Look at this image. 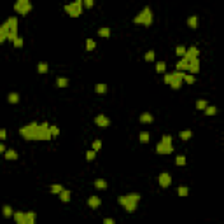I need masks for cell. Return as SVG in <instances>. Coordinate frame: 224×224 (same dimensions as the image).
Returning a JSON list of instances; mask_svg holds the SVG:
<instances>
[{"mask_svg":"<svg viewBox=\"0 0 224 224\" xmlns=\"http://www.w3.org/2000/svg\"><path fill=\"white\" fill-rule=\"evenodd\" d=\"M103 222H105V224H116L114 219H110V217H105V219H103Z\"/></svg>","mask_w":224,"mask_h":224,"instance_id":"681fc988","label":"cell"},{"mask_svg":"<svg viewBox=\"0 0 224 224\" xmlns=\"http://www.w3.org/2000/svg\"><path fill=\"white\" fill-rule=\"evenodd\" d=\"M188 67H189V61L186 60V58H180V60L177 61V65H175V68L177 70H180V72H186Z\"/></svg>","mask_w":224,"mask_h":224,"instance_id":"9a60e30c","label":"cell"},{"mask_svg":"<svg viewBox=\"0 0 224 224\" xmlns=\"http://www.w3.org/2000/svg\"><path fill=\"white\" fill-rule=\"evenodd\" d=\"M98 35L100 37H110V28H107V26H102V28H98Z\"/></svg>","mask_w":224,"mask_h":224,"instance_id":"83f0119b","label":"cell"},{"mask_svg":"<svg viewBox=\"0 0 224 224\" xmlns=\"http://www.w3.org/2000/svg\"><path fill=\"white\" fill-rule=\"evenodd\" d=\"M2 214L6 215V217H12V214H14V210H12L9 205H4V208H2Z\"/></svg>","mask_w":224,"mask_h":224,"instance_id":"4dcf8cb0","label":"cell"},{"mask_svg":"<svg viewBox=\"0 0 224 224\" xmlns=\"http://www.w3.org/2000/svg\"><path fill=\"white\" fill-rule=\"evenodd\" d=\"M140 123H146V124L152 123V116L149 114V112H144V114H140Z\"/></svg>","mask_w":224,"mask_h":224,"instance_id":"7402d4cb","label":"cell"},{"mask_svg":"<svg viewBox=\"0 0 224 224\" xmlns=\"http://www.w3.org/2000/svg\"><path fill=\"white\" fill-rule=\"evenodd\" d=\"M7 139V130L6 128H0V140H6Z\"/></svg>","mask_w":224,"mask_h":224,"instance_id":"bcb514c9","label":"cell"},{"mask_svg":"<svg viewBox=\"0 0 224 224\" xmlns=\"http://www.w3.org/2000/svg\"><path fill=\"white\" fill-rule=\"evenodd\" d=\"M156 72L158 74H165V72H166V63H165V61H158V63H156Z\"/></svg>","mask_w":224,"mask_h":224,"instance_id":"cb8c5ba5","label":"cell"},{"mask_svg":"<svg viewBox=\"0 0 224 224\" xmlns=\"http://www.w3.org/2000/svg\"><path fill=\"white\" fill-rule=\"evenodd\" d=\"M158 182H159L161 188H168L170 184H172V175H170L168 172H163V173H159V177H158Z\"/></svg>","mask_w":224,"mask_h":224,"instance_id":"8fae6325","label":"cell"},{"mask_svg":"<svg viewBox=\"0 0 224 224\" xmlns=\"http://www.w3.org/2000/svg\"><path fill=\"white\" fill-rule=\"evenodd\" d=\"M65 12L70 18H79L82 14V0H74V2L67 4L65 6Z\"/></svg>","mask_w":224,"mask_h":224,"instance_id":"277c9868","label":"cell"},{"mask_svg":"<svg viewBox=\"0 0 224 224\" xmlns=\"http://www.w3.org/2000/svg\"><path fill=\"white\" fill-rule=\"evenodd\" d=\"M95 91H97V93H100V95H102V93H105V91H107V84H97V86H95Z\"/></svg>","mask_w":224,"mask_h":224,"instance_id":"ab89813d","label":"cell"},{"mask_svg":"<svg viewBox=\"0 0 224 224\" xmlns=\"http://www.w3.org/2000/svg\"><path fill=\"white\" fill-rule=\"evenodd\" d=\"M16 2H19V4H30V0H16Z\"/></svg>","mask_w":224,"mask_h":224,"instance_id":"816d5d0a","label":"cell"},{"mask_svg":"<svg viewBox=\"0 0 224 224\" xmlns=\"http://www.w3.org/2000/svg\"><path fill=\"white\" fill-rule=\"evenodd\" d=\"M188 72L196 75V74L200 72V58H194V60L189 61V67H188Z\"/></svg>","mask_w":224,"mask_h":224,"instance_id":"7c38bea8","label":"cell"},{"mask_svg":"<svg viewBox=\"0 0 224 224\" xmlns=\"http://www.w3.org/2000/svg\"><path fill=\"white\" fill-rule=\"evenodd\" d=\"M156 152L158 154H172V152H173V146H172V144L159 142V144L156 146Z\"/></svg>","mask_w":224,"mask_h":224,"instance_id":"ba28073f","label":"cell"},{"mask_svg":"<svg viewBox=\"0 0 224 224\" xmlns=\"http://www.w3.org/2000/svg\"><path fill=\"white\" fill-rule=\"evenodd\" d=\"M95 47H97L95 40H93V39H88V40H86V49H88V51H93Z\"/></svg>","mask_w":224,"mask_h":224,"instance_id":"d590c367","label":"cell"},{"mask_svg":"<svg viewBox=\"0 0 224 224\" xmlns=\"http://www.w3.org/2000/svg\"><path fill=\"white\" fill-rule=\"evenodd\" d=\"M7 102H9V103H18L19 102V95H18V93H9Z\"/></svg>","mask_w":224,"mask_h":224,"instance_id":"f1b7e54d","label":"cell"},{"mask_svg":"<svg viewBox=\"0 0 224 224\" xmlns=\"http://www.w3.org/2000/svg\"><path fill=\"white\" fill-rule=\"evenodd\" d=\"M95 123H97L100 128H107V126L110 124L109 117H107V116H103V114H98L97 117H95Z\"/></svg>","mask_w":224,"mask_h":224,"instance_id":"4fadbf2b","label":"cell"},{"mask_svg":"<svg viewBox=\"0 0 224 224\" xmlns=\"http://www.w3.org/2000/svg\"><path fill=\"white\" fill-rule=\"evenodd\" d=\"M7 21H9V35H7V39L12 42L14 39L19 37L18 35V18H16V16H11Z\"/></svg>","mask_w":224,"mask_h":224,"instance_id":"8992f818","label":"cell"},{"mask_svg":"<svg viewBox=\"0 0 224 224\" xmlns=\"http://www.w3.org/2000/svg\"><path fill=\"white\" fill-rule=\"evenodd\" d=\"M49 131H51V137H58V135H60V128L49 124Z\"/></svg>","mask_w":224,"mask_h":224,"instance_id":"f35d334b","label":"cell"},{"mask_svg":"<svg viewBox=\"0 0 224 224\" xmlns=\"http://www.w3.org/2000/svg\"><path fill=\"white\" fill-rule=\"evenodd\" d=\"M207 105H208V103L205 102V100H198V102H196V109H200V110H203L207 107Z\"/></svg>","mask_w":224,"mask_h":224,"instance_id":"b9f144b4","label":"cell"},{"mask_svg":"<svg viewBox=\"0 0 224 224\" xmlns=\"http://www.w3.org/2000/svg\"><path fill=\"white\" fill-rule=\"evenodd\" d=\"M95 188L97 189H107V182L103 180V179H97V180H95Z\"/></svg>","mask_w":224,"mask_h":224,"instance_id":"f546056e","label":"cell"},{"mask_svg":"<svg viewBox=\"0 0 224 224\" xmlns=\"http://www.w3.org/2000/svg\"><path fill=\"white\" fill-rule=\"evenodd\" d=\"M177 193H179V196H182V198H186L189 194V189L186 188V186H180V188L177 189Z\"/></svg>","mask_w":224,"mask_h":224,"instance_id":"1f68e13d","label":"cell"},{"mask_svg":"<svg viewBox=\"0 0 224 224\" xmlns=\"http://www.w3.org/2000/svg\"><path fill=\"white\" fill-rule=\"evenodd\" d=\"M184 72H180V70H175V72H172V81H170V88L172 89H179L182 86V82H184Z\"/></svg>","mask_w":224,"mask_h":224,"instance_id":"52a82bcc","label":"cell"},{"mask_svg":"<svg viewBox=\"0 0 224 224\" xmlns=\"http://www.w3.org/2000/svg\"><path fill=\"white\" fill-rule=\"evenodd\" d=\"M175 165H177V166H184V165H186V156L179 154V156L175 158Z\"/></svg>","mask_w":224,"mask_h":224,"instance_id":"d6a6232c","label":"cell"},{"mask_svg":"<svg viewBox=\"0 0 224 224\" xmlns=\"http://www.w3.org/2000/svg\"><path fill=\"white\" fill-rule=\"evenodd\" d=\"M186 49H188V47H184V46H177V47H175L177 56H179V58H182V56L186 55Z\"/></svg>","mask_w":224,"mask_h":224,"instance_id":"836d02e7","label":"cell"},{"mask_svg":"<svg viewBox=\"0 0 224 224\" xmlns=\"http://www.w3.org/2000/svg\"><path fill=\"white\" fill-rule=\"evenodd\" d=\"M37 72L39 74H47L49 72V65L46 63V61H40V63L37 65Z\"/></svg>","mask_w":224,"mask_h":224,"instance_id":"ffe728a7","label":"cell"},{"mask_svg":"<svg viewBox=\"0 0 224 224\" xmlns=\"http://www.w3.org/2000/svg\"><path fill=\"white\" fill-rule=\"evenodd\" d=\"M56 86H58V88H67V86H68V79L67 77H58V79H56Z\"/></svg>","mask_w":224,"mask_h":224,"instance_id":"d4e9b609","label":"cell"},{"mask_svg":"<svg viewBox=\"0 0 224 224\" xmlns=\"http://www.w3.org/2000/svg\"><path fill=\"white\" fill-rule=\"evenodd\" d=\"M144 58H146V61H154V58H156V53H154V51H147L146 53V56H144Z\"/></svg>","mask_w":224,"mask_h":224,"instance_id":"e575fe53","label":"cell"},{"mask_svg":"<svg viewBox=\"0 0 224 224\" xmlns=\"http://www.w3.org/2000/svg\"><path fill=\"white\" fill-rule=\"evenodd\" d=\"M4 158H6V159H9V161H12V159H18V152L14 151V149H6Z\"/></svg>","mask_w":224,"mask_h":224,"instance_id":"e0dca14e","label":"cell"},{"mask_svg":"<svg viewBox=\"0 0 224 224\" xmlns=\"http://www.w3.org/2000/svg\"><path fill=\"white\" fill-rule=\"evenodd\" d=\"M51 131H49V124L47 123H40L37 126V140H51Z\"/></svg>","mask_w":224,"mask_h":224,"instance_id":"5b68a950","label":"cell"},{"mask_svg":"<svg viewBox=\"0 0 224 224\" xmlns=\"http://www.w3.org/2000/svg\"><path fill=\"white\" fill-rule=\"evenodd\" d=\"M12 44H14V47H23V39L18 37V39H14V40H12Z\"/></svg>","mask_w":224,"mask_h":224,"instance_id":"7bdbcfd3","label":"cell"},{"mask_svg":"<svg viewBox=\"0 0 224 224\" xmlns=\"http://www.w3.org/2000/svg\"><path fill=\"white\" fill-rule=\"evenodd\" d=\"M37 214L35 212H25V222L26 224H35Z\"/></svg>","mask_w":224,"mask_h":224,"instance_id":"ac0fdd59","label":"cell"},{"mask_svg":"<svg viewBox=\"0 0 224 224\" xmlns=\"http://www.w3.org/2000/svg\"><path fill=\"white\" fill-rule=\"evenodd\" d=\"M133 23L135 25H144V26H151L152 23V11L151 7H144L142 11L133 18Z\"/></svg>","mask_w":224,"mask_h":224,"instance_id":"7a4b0ae2","label":"cell"},{"mask_svg":"<svg viewBox=\"0 0 224 224\" xmlns=\"http://www.w3.org/2000/svg\"><path fill=\"white\" fill-rule=\"evenodd\" d=\"M119 205L124 207V210L126 212H135V208H137V203L140 201V194L139 193H130V194H123L119 196Z\"/></svg>","mask_w":224,"mask_h":224,"instance_id":"6da1fadb","label":"cell"},{"mask_svg":"<svg viewBox=\"0 0 224 224\" xmlns=\"http://www.w3.org/2000/svg\"><path fill=\"white\" fill-rule=\"evenodd\" d=\"M182 79H184L188 84H193V82H194V75H193V74H186V72H184V77H182Z\"/></svg>","mask_w":224,"mask_h":224,"instance_id":"8d00e7d4","label":"cell"},{"mask_svg":"<svg viewBox=\"0 0 224 224\" xmlns=\"http://www.w3.org/2000/svg\"><path fill=\"white\" fill-rule=\"evenodd\" d=\"M198 23H200V21H198V16H189L188 18V26L189 28L196 30V28H198Z\"/></svg>","mask_w":224,"mask_h":224,"instance_id":"d6986e66","label":"cell"},{"mask_svg":"<svg viewBox=\"0 0 224 224\" xmlns=\"http://www.w3.org/2000/svg\"><path fill=\"white\" fill-rule=\"evenodd\" d=\"M198 56H200V49L196 47V46H191V47L186 49V55L182 56V58H186L188 61H191V60H194V58H198Z\"/></svg>","mask_w":224,"mask_h":224,"instance_id":"9c48e42d","label":"cell"},{"mask_svg":"<svg viewBox=\"0 0 224 224\" xmlns=\"http://www.w3.org/2000/svg\"><path fill=\"white\" fill-rule=\"evenodd\" d=\"M14 11L19 12L21 16H26V14L32 11V4H19V2H16V4H14Z\"/></svg>","mask_w":224,"mask_h":224,"instance_id":"30bf717a","label":"cell"},{"mask_svg":"<svg viewBox=\"0 0 224 224\" xmlns=\"http://www.w3.org/2000/svg\"><path fill=\"white\" fill-rule=\"evenodd\" d=\"M58 198H60L61 201H65V203H67V201H70L72 194H70V191H68V189H61L60 193H58Z\"/></svg>","mask_w":224,"mask_h":224,"instance_id":"2e32d148","label":"cell"},{"mask_svg":"<svg viewBox=\"0 0 224 224\" xmlns=\"http://www.w3.org/2000/svg\"><path fill=\"white\" fill-rule=\"evenodd\" d=\"M88 205H89L91 208H98V207L102 205V198H100V196H89Z\"/></svg>","mask_w":224,"mask_h":224,"instance_id":"5bb4252c","label":"cell"},{"mask_svg":"<svg viewBox=\"0 0 224 224\" xmlns=\"http://www.w3.org/2000/svg\"><path fill=\"white\" fill-rule=\"evenodd\" d=\"M179 137H180L182 140H189L193 137V131H191V130H182L180 133H179Z\"/></svg>","mask_w":224,"mask_h":224,"instance_id":"484cf974","label":"cell"},{"mask_svg":"<svg viewBox=\"0 0 224 224\" xmlns=\"http://www.w3.org/2000/svg\"><path fill=\"white\" fill-rule=\"evenodd\" d=\"M100 149H102V140H95V142H93V151H100Z\"/></svg>","mask_w":224,"mask_h":224,"instance_id":"ee69618b","label":"cell"},{"mask_svg":"<svg viewBox=\"0 0 224 224\" xmlns=\"http://www.w3.org/2000/svg\"><path fill=\"white\" fill-rule=\"evenodd\" d=\"M149 139H151V135H149V131H140L139 135V140L142 142V144H147L149 142Z\"/></svg>","mask_w":224,"mask_h":224,"instance_id":"603a6c76","label":"cell"},{"mask_svg":"<svg viewBox=\"0 0 224 224\" xmlns=\"http://www.w3.org/2000/svg\"><path fill=\"white\" fill-rule=\"evenodd\" d=\"M203 110H205L207 116H215V114H217V107H214V105H207Z\"/></svg>","mask_w":224,"mask_h":224,"instance_id":"4316f807","label":"cell"},{"mask_svg":"<svg viewBox=\"0 0 224 224\" xmlns=\"http://www.w3.org/2000/svg\"><path fill=\"white\" fill-rule=\"evenodd\" d=\"M95 158H97V151H93V149H91V151L86 152V159H88V161H93Z\"/></svg>","mask_w":224,"mask_h":224,"instance_id":"60d3db41","label":"cell"},{"mask_svg":"<svg viewBox=\"0 0 224 224\" xmlns=\"http://www.w3.org/2000/svg\"><path fill=\"white\" fill-rule=\"evenodd\" d=\"M163 81H165V84H170V81H172V74H166V72H165Z\"/></svg>","mask_w":224,"mask_h":224,"instance_id":"7dc6e473","label":"cell"},{"mask_svg":"<svg viewBox=\"0 0 224 224\" xmlns=\"http://www.w3.org/2000/svg\"><path fill=\"white\" fill-rule=\"evenodd\" d=\"M37 126H39V123H35V121L28 123V124H25L19 130V135L25 140H37Z\"/></svg>","mask_w":224,"mask_h":224,"instance_id":"3957f363","label":"cell"},{"mask_svg":"<svg viewBox=\"0 0 224 224\" xmlns=\"http://www.w3.org/2000/svg\"><path fill=\"white\" fill-rule=\"evenodd\" d=\"M61 189H63V186H60V184H53V186H51V193L58 196V193H60Z\"/></svg>","mask_w":224,"mask_h":224,"instance_id":"74e56055","label":"cell"},{"mask_svg":"<svg viewBox=\"0 0 224 224\" xmlns=\"http://www.w3.org/2000/svg\"><path fill=\"white\" fill-rule=\"evenodd\" d=\"M93 4H95V0H82V7H86V9H91Z\"/></svg>","mask_w":224,"mask_h":224,"instance_id":"f6af8a7d","label":"cell"},{"mask_svg":"<svg viewBox=\"0 0 224 224\" xmlns=\"http://www.w3.org/2000/svg\"><path fill=\"white\" fill-rule=\"evenodd\" d=\"M6 152V146H4V142L0 140V154H4Z\"/></svg>","mask_w":224,"mask_h":224,"instance_id":"f907efd6","label":"cell"},{"mask_svg":"<svg viewBox=\"0 0 224 224\" xmlns=\"http://www.w3.org/2000/svg\"><path fill=\"white\" fill-rule=\"evenodd\" d=\"M12 217H14V221L18 224H26L25 222V212H14L12 214Z\"/></svg>","mask_w":224,"mask_h":224,"instance_id":"44dd1931","label":"cell"},{"mask_svg":"<svg viewBox=\"0 0 224 224\" xmlns=\"http://www.w3.org/2000/svg\"><path fill=\"white\" fill-rule=\"evenodd\" d=\"M161 142H165V144H172V137H170V135H163V137H161Z\"/></svg>","mask_w":224,"mask_h":224,"instance_id":"c3c4849f","label":"cell"}]
</instances>
